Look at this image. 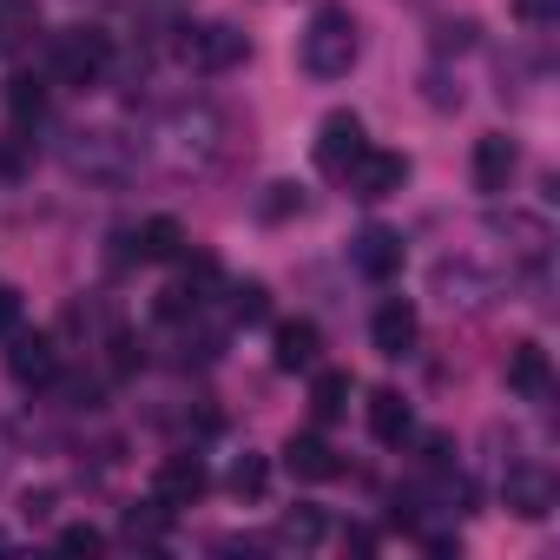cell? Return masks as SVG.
<instances>
[{"instance_id": "7402d4cb", "label": "cell", "mask_w": 560, "mask_h": 560, "mask_svg": "<svg viewBox=\"0 0 560 560\" xmlns=\"http://www.w3.org/2000/svg\"><path fill=\"white\" fill-rule=\"evenodd\" d=\"M324 534H330L324 508H291L284 521H277V540H284V547H317Z\"/></svg>"}, {"instance_id": "7a4b0ae2", "label": "cell", "mask_w": 560, "mask_h": 560, "mask_svg": "<svg viewBox=\"0 0 560 560\" xmlns=\"http://www.w3.org/2000/svg\"><path fill=\"white\" fill-rule=\"evenodd\" d=\"M67 172L86 178V185H126L139 172V145L113 126H80L67 139Z\"/></svg>"}, {"instance_id": "f1b7e54d", "label": "cell", "mask_w": 560, "mask_h": 560, "mask_svg": "<svg viewBox=\"0 0 560 560\" xmlns=\"http://www.w3.org/2000/svg\"><path fill=\"white\" fill-rule=\"evenodd\" d=\"M106 547V534L93 527V521H73V527H60V553H100Z\"/></svg>"}, {"instance_id": "ffe728a7", "label": "cell", "mask_w": 560, "mask_h": 560, "mask_svg": "<svg viewBox=\"0 0 560 560\" xmlns=\"http://www.w3.org/2000/svg\"><path fill=\"white\" fill-rule=\"evenodd\" d=\"M132 250L145 264H172V257H185V224L178 218H145L139 237H132Z\"/></svg>"}, {"instance_id": "5bb4252c", "label": "cell", "mask_w": 560, "mask_h": 560, "mask_svg": "<svg viewBox=\"0 0 560 560\" xmlns=\"http://www.w3.org/2000/svg\"><path fill=\"white\" fill-rule=\"evenodd\" d=\"M350 257H357V270H363V277L389 284V277L402 270V237H396V231H383V224H370V231L350 244Z\"/></svg>"}, {"instance_id": "603a6c76", "label": "cell", "mask_w": 560, "mask_h": 560, "mask_svg": "<svg viewBox=\"0 0 560 560\" xmlns=\"http://www.w3.org/2000/svg\"><path fill=\"white\" fill-rule=\"evenodd\" d=\"M34 34H40V14L27 8V0H0V54H14Z\"/></svg>"}, {"instance_id": "44dd1931", "label": "cell", "mask_w": 560, "mask_h": 560, "mask_svg": "<svg viewBox=\"0 0 560 560\" xmlns=\"http://www.w3.org/2000/svg\"><path fill=\"white\" fill-rule=\"evenodd\" d=\"M350 409V376L343 370H317V383H311V416L317 422H337Z\"/></svg>"}, {"instance_id": "5b68a950", "label": "cell", "mask_w": 560, "mask_h": 560, "mask_svg": "<svg viewBox=\"0 0 560 560\" xmlns=\"http://www.w3.org/2000/svg\"><path fill=\"white\" fill-rule=\"evenodd\" d=\"M343 185H350V198L383 205V198H396V191L409 185V159H402V152H383V145H363V152L350 159Z\"/></svg>"}, {"instance_id": "cb8c5ba5", "label": "cell", "mask_w": 560, "mask_h": 560, "mask_svg": "<svg viewBox=\"0 0 560 560\" xmlns=\"http://www.w3.org/2000/svg\"><path fill=\"white\" fill-rule=\"evenodd\" d=\"M494 231H501V237H521V244H514L521 257H540V250H547V218H527V211H508V218H494Z\"/></svg>"}, {"instance_id": "6da1fadb", "label": "cell", "mask_w": 560, "mask_h": 560, "mask_svg": "<svg viewBox=\"0 0 560 560\" xmlns=\"http://www.w3.org/2000/svg\"><path fill=\"white\" fill-rule=\"evenodd\" d=\"M357 54H363V40H357L350 8H337V0H330V8H317V14H311V27H304V40H298L304 73H311V80H350Z\"/></svg>"}, {"instance_id": "52a82bcc", "label": "cell", "mask_w": 560, "mask_h": 560, "mask_svg": "<svg viewBox=\"0 0 560 560\" xmlns=\"http://www.w3.org/2000/svg\"><path fill=\"white\" fill-rule=\"evenodd\" d=\"M8 376H14L21 389H47V383L60 376V350H54V337H40V330H14V337H8Z\"/></svg>"}, {"instance_id": "d6986e66", "label": "cell", "mask_w": 560, "mask_h": 560, "mask_svg": "<svg viewBox=\"0 0 560 560\" xmlns=\"http://www.w3.org/2000/svg\"><path fill=\"white\" fill-rule=\"evenodd\" d=\"M409 429H416L409 402H402L396 389H376V396H370V435H376L383 448H402V442H409Z\"/></svg>"}, {"instance_id": "7c38bea8", "label": "cell", "mask_w": 560, "mask_h": 560, "mask_svg": "<svg viewBox=\"0 0 560 560\" xmlns=\"http://www.w3.org/2000/svg\"><path fill=\"white\" fill-rule=\"evenodd\" d=\"M508 389H514L521 402H547V396H553V363H547L540 343H514V350H508Z\"/></svg>"}, {"instance_id": "9c48e42d", "label": "cell", "mask_w": 560, "mask_h": 560, "mask_svg": "<svg viewBox=\"0 0 560 560\" xmlns=\"http://www.w3.org/2000/svg\"><path fill=\"white\" fill-rule=\"evenodd\" d=\"M363 145H370V139H363V119H357V113H330V119L317 126V172L343 178Z\"/></svg>"}, {"instance_id": "ac0fdd59", "label": "cell", "mask_w": 560, "mask_h": 560, "mask_svg": "<svg viewBox=\"0 0 560 560\" xmlns=\"http://www.w3.org/2000/svg\"><path fill=\"white\" fill-rule=\"evenodd\" d=\"M270 357H277V370H317V357H324V337H317V324H277V337H270Z\"/></svg>"}, {"instance_id": "3957f363", "label": "cell", "mask_w": 560, "mask_h": 560, "mask_svg": "<svg viewBox=\"0 0 560 560\" xmlns=\"http://www.w3.org/2000/svg\"><path fill=\"white\" fill-rule=\"evenodd\" d=\"M178 60H185L191 73L218 80V73H231V67L250 60V40H244L231 21H198V27H178Z\"/></svg>"}, {"instance_id": "8fae6325", "label": "cell", "mask_w": 560, "mask_h": 560, "mask_svg": "<svg viewBox=\"0 0 560 560\" xmlns=\"http://www.w3.org/2000/svg\"><path fill=\"white\" fill-rule=\"evenodd\" d=\"M514 172H521L514 139H508V132H481V139H475V191L501 198V191L514 185Z\"/></svg>"}, {"instance_id": "30bf717a", "label": "cell", "mask_w": 560, "mask_h": 560, "mask_svg": "<svg viewBox=\"0 0 560 560\" xmlns=\"http://www.w3.org/2000/svg\"><path fill=\"white\" fill-rule=\"evenodd\" d=\"M416 337H422V317H416V304L409 298H389L376 317H370V343H376V357H409L416 350Z\"/></svg>"}, {"instance_id": "83f0119b", "label": "cell", "mask_w": 560, "mask_h": 560, "mask_svg": "<svg viewBox=\"0 0 560 560\" xmlns=\"http://www.w3.org/2000/svg\"><path fill=\"white\" fill-rule=\"evenodd\" d=\"M231 317H237V324H264V317H270V291L257 284V277L231 291Z\"/></svg>"}, {"instance_id": "4fadbf2b", "label": "cell", "mask_w": 560, "mask_h": 560, "mask_svg": "<svg viewBox=\"0 0 560 560\" xmlns=\"http://www.w3.org/2000/svg\"><path fill=\"white\" fill-rule=\"evenodd\" d=\"M218 277H224V270H218V257H191V264H185V277H178V284L165 291V304H159V311H165V317H185V311L211 304Z\"/></svg>"}, {"instance_id": "2e32d148", "label": "cell", "mask_w": 560, "mask_h": 560, "mask_svg": "<svg viewBox=\"0 0 560 560\" xmlns=\"http://www.w3.org/2000/svg\"><path fill=\"white\" fill-rule=\"evenodd\" d=\"M284 462H291L298 481H337V475H343V455H337L324 435H291V442H284Z\"/></svg>"}, {"instance_id": "4dcf8cb0", "label": "cell", "mask_w": 560, "mask_h": 560, "mask_svg": "<svg viewBox=\"0 0 560 560\" xmlns=\"http://www.w3.org/2000/svg\"><path fill=\"white\" fill-rule=\"evenodd\" d=\"M553 14H560V0H514V21L521 27H547Z\"/></svg>"}, {"instance_id": "9a60e30c", "label": "cell", "mask_w": 560, "mask_h": 560, "mask_svg": "<svg viewBox=\"0 0 560 560\" xmlns=\"http://www.w3.org/2000/svg\"><path fill=\"white\" fill-rule=\"evenodd\" d=\"M218 132H224V113H218V106H191V113L172 119V145H178L185 159H211V152H218Z\"/></svg>"}, {"instance_id": "484cf974", "label": "cell", "mask_w": 560, "mask_h": 560, "mask_svg": "<svg viewBox=\"0 0 560 560\" xmlns=\"http://www.w3.org/2000/svg\"><path fill=\"white\" fill-rule=\"evenodd\" d=\"M8 113H14V132H27V119H40V113H47V86L21 73V80L8 86Z\"/></svg>"}, {"instance_id": "8992f818", "label": "cell", "mask_w": 560, "mask_h": 560, "mask_svg": "<svg viewBox=\"0 0 560 560\" xmlns=\"http://www.w3.org/2000/svg\"><path fill=\"white\" fill-rule=\"evenodd\" d=\"M435 291H442L448 304H462V311H481V304L501 298V277L481 270V264H468V257H442V264H435Z\"/></svg>"}, {"instance_id": "1f68e13d", "label": "cell", "mask_w": 560, "mask_h": 560, "mask_svg": "<svg viewBox=\"0 0 560 560\" xmlns=\"http://www.w3.org/2000/svg\"><path fill=\"white\" fill-rule=\"evenodd\" d=\"M435 47H442V54H455V47H475V27H468V21H462V27H442V34H435Z\"/></svg>"}, {"instance_id": "277c9868", "label": "cell", "mask_w": 560, "mask_h": 560, "mask_svg": "<svg viewBox=\"0 0 560 560\" xmlns=\"http://www.w3.org/2000/svg\"><path fill=\"white\" fill-rule=\"evenodd\" d=\"M106 67H113V34H100V27H67V34L54 40V80L93 86Z\"/></svg>"}, {"instance_id": "f546056e", "label": "cell", "mask_w": 560, "mask_h": 560, "mask_svg": "<svg viewBox=\"0 0 560 560\" xmlns=\"http://www.w3.org/2000/svg\"><path fill=\"white\" fill-rule=\"evenodd\" d=\"M21 317H27V304H21V291H14V284H0V343H8V337L21 330Z\"/></svg>"}, {"instance_id": "ba28073f", "label": "cell", "mask_w": 560, "mask_h": 560, "mask_svg": "<svg viewBox=\"0 0 560 560\" xmlns=\"http://www.w3.org/2000/svg\"><path fill=\"white\" fill-rule=\"evenodd\" d=\"M205 488H211V475H205V462H198V455H165V462H159V475H152V501H159L165 514L191 508Z\"/></svg>"}, {"instance_id": "4316f807", "label": "cell", "mask_w": 560, "mask_h": 560, "mask_svg": "<svg viewBox=\"0 0 560 560\" xmlns=\"http://www.w3.org/2000/svg\"><path fill=\"white\" fill-rule=\"evenodd\" d=\"M264 488H270V462H264V455H237V462H231V494H237V501H257Z\"/></svg>"}, {"instance_id": "d4e9b609", "label": "cell", "mask_w": 560, "mask_h": 560, "mask_svg": "<svg viewBox=\"0 0 560 560\" xmlns=\"http://www.w3.org/2000/svg\"><path fill=\"white\" fill-rule=\"evenodd\" d=\"M291 211H304V185H291V178L264 185V198H257V218H264V224H284Z\"/></svg>"}, {"instance_id": "e0dca14e", "label": "cell", "mask_w": 560, "mask_h": 560, "mask_svg": "<svg viewBox=\"0 0 560 560\" xmlns=\"http://www.w3.org/2000/svg\"><path fill=\"white\" fill-rule=\"evenodd\" d=\"M553 475L547 468H514L508 475V508L521 514V521H540V514H553Z\"/></svg>"}, {"instance_id": "d6a6232c", "label": "cell", "mask_w": 560, "mask_h": 560, "mask_svg": "<svg viewBox=\"0 0 560 560\" xmlns=\"http://www.w3.org/2000/svg\"><path fill=\"white\" fill-rule=\"evenodd\" d=\"M113 370L126 376V370H139V350H132V337H113Z\"/></svg>"}]
</instances>
